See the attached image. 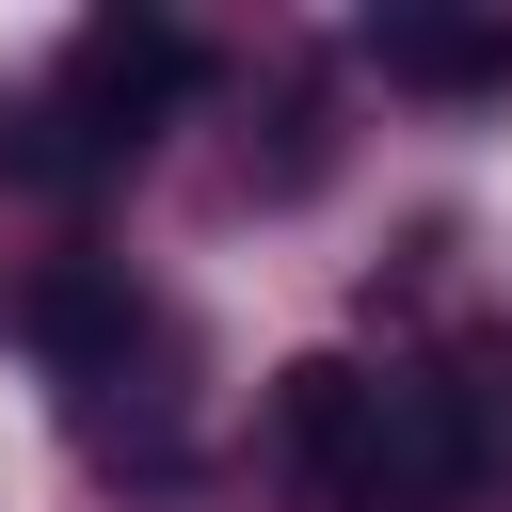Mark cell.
I'll use <instances>...</instances> for the list:
<instances>
[{
  "label": "cell",
  "instance_id": "obj_1",
  "mask_svg": "<svg viewBox=\"0 0 512 512\" xmlns=\"http://www.w3.org/2000/svg\"><path fill=\"white\" fill-rule=\"evenodd\" d=\"M192 96V32L176 16H80L64 32V64H48V112H16L0 128V160L16 176H112V160H144L160 144V112Z\"/></svg>",
  "mask_w": 512,
  "mask_h": 512
},
{
  "label": "cell",
  "instance_id": "obj_2",
  "mask_svg": "<svg viewBox=\"0 0 512 512\" xmlns=\"http://www.w3.org/2000/svg\"><path fill=\"white\" fill-rule=\"evenodd\" d=\"M368 448H384V368L352 352L272 368V464L304 480V512H368Z\"/></svg>",
  "mask_w": 512,
  "mask_h": 512
},
{
  "label": "cell",
  "instance_id": "obj_3",
  "mask_svg": "<svg viewBox=\"0 0 512 512\" xmlns=\"http://www.w3.org/2000/svg\"><path fill=\"white\" fill-rule=\"evenodd\" d=\"M480 400L448 384V368H384V448H368V512H464V480H480Z\"/></svg>",
  "mask_w": 512,
  "mask_h": 512
},
{
  "label": "cell",
  "instance_id": "obj_4",
  "mask_svg": "<svg viewBox=\"0 0 512 512\" xmlns=\"http://www.w3.org/2000/svg\"><path fill=\"white\" fill-rule=\"evenodd\" d=\"M368 64L400 96H512V16H448V0H384Z\"/></svg>",
  "mask_w": 512,
  "mask_h": 512
},
{
  "label": "cell",
  "instance_id": "obj_5",
  "mask_svg": "<svg viewBox=\"0 0 512 512\" xmlns=\"http://www.w3.org/2000/svg\"><path fill=\"white\" fill-rule=\"evenodd\" d=\"M128 336H144V288H128L112 256H48V272H32V352H48V368H112Z\"/></svg>",
  "mask_w": 512,
  "mask_h": 512
}]
</instances>
